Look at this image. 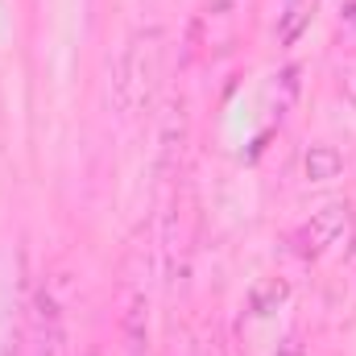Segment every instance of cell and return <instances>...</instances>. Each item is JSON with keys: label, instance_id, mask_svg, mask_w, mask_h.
Returning <instances> with one entry per match:
<instances>
[{"label": "cell", "instance_id": "cell-1", "mask_svg": "<svg viewBox=\"0 0 356 356\" xmlns=\"http://www.w3.org/2000/svg\"><path fill=\"white\" fill-rule=\"evenodd\" d=\"M162 58H166L162 25H145L124 42L116 71H112V99L124 116H137L154 104L158 83H162Z\"/></svg>", "mask_w": 356, "mask_h": 356}, {"label": "cell", "instance_id": "cell-6", "mask_svg": "<svg viewBox=\"0 0 356 356\" xmlns=\"http://www.w3.org/2000/svg\"><path fill=\"white\" fill-rule=\"evenodd\" d=\"M302 175L311 182H332V178L344 175V154L336 145H327V141H315L307 149V158H302Z\"/></svg>", "mask_w": 356, "mask_h": 356}, {"label": "cell", "instance_id": "cell-4", "mask_svg": "<svg viewBox=\"0 0 356 356\" xmlns=\"http://www.w3.org/2000/svg\"><path fill=\"white\" fill-rule=\"evenodd\" d=\"M124 315H120V327H124V340H129V353L141 356L145 353V323H149V298H145V286H141V273L129 269V282H124Z\"/></svg>", "mask_w": 356, "mask_h": 356}, {"label": "cell", "instance_id": "cell-9", "mask_svg": "<svg viewBox=\"0 0 356 356\" xmlns=\"http://www.w3.org/2000/svg\"><path fill=\"white\" fill-rule=\"evenodd\" d=\"M353 95H356V88H353Z\"/></svg>", "mask_w": 356, "mask_h": 356}, {"label": "cell", "instance_id": "cell-7", "mask_svg": "<svg viewBox=\"0 0 356 356\" xmlns=\"http://www.w3.org/2000/svg\"><path fill=\"white\" fill-rule=\"evenodd\" d=\"M282 294H286V286H282V282L257 286V290H253V311H257V315H269V302H273V298H282Z\"/></svg>", "mask_w": 356, "mask_h": 356}, {"label": "cell", "instance_id": "cell-3", "mask_svg": "<svg viewBox=\"0 0 356 356\" xmlns=\"http://www.w3.org/2000/svg\"><path fill=\"white\" fill-rule=\"evenodd\" d=\"M344 228H348V207H344V203H327V207L311 211V216L294 228L290 249H294L302 261H315V257H323V253L344 236Z\"/></svg>", "mask_w": 356, "mask_h": 356}, {"label": "cell", "instance_id": "cell-2", "mask_svg": "<svg viewBox=\"0 0 356 356\" xmlns=\"http://www.w3.org/2000/svg\"><path fill=\"white\" fill-rule=\"evenodd\" d=\"M63 315H58V302L54 294L42 286L29 302V319H25V332H21V356H63Z\"/></svg>", "mask_w": 356, "mask_h": 356}, {"label": "cell", "instance_id": "cell-8", "mask_svg": "<svg viewBox=\"0 0 356 356\" xmlns=\"http://www.w3.org/2000/svg\"><path fill=\"white\" fill-rule=\"evenodd\" d=\"M207 348H211V344H207V340H203V344H199V348H195V356H211V353H207Z\"/></svg>", "mask_w": 356, "mask_h": 356}, {"label": "cell", "instance_id": "cell-5", "mask_svg": "<svg viewBox=\"0 0 356 356\" xmlns=\"http://www.w3.org/2000/svg\"><path fill=\"white\" fill-rule=\"evenodd\" d=\"M315 8H319V0H282L277 21H273V38H277V46H294V42L311 29Z\"/></svg>", "mask_w": 356, "mask_h": 356}]
</instances>
